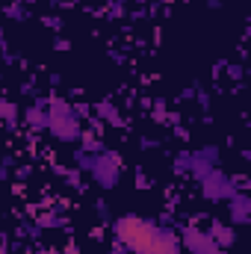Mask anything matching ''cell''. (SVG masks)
Wrapping results in <instances>:
<instances>
[{
    "instance_id": "cell-2",
    "label": "cell",
    "mask_w": 251,
    "mask_h": 254,
    "mask_svg": "<svg viewBox=\"0 0 251 254\" xmlns=\"http://www.w3.org/2000/svg\"><path fill=\"white\" fill-rule=\"evenodd\" d=\"M151 254H178V249H175L172 237H163V234H157V243H154Z\"/></svg>"
},
{
    "instance_id": "cell-3",
    "label": "cell",
    "mask_w": 251,
    "mask_h": 254,
    "mask_svg": "<svg viewBox=\"0 0 251 254\" xmlns=\"http://www.w3.org/2000/svg\"><path fill=\"white\" fill-rule=\"evenodd\" d=\"M0 254H6V252H0Z\"/></svg>"
},
{
    "instance_id": "cell-1",
    "label": "cell",
    "mask_w": 251,
    "mask_h": 254,
    "mask_svg": "<svg viewBox=\"0 0 251 254\" xmlns=\"http://www.w3.org/2000/svg\"><path fill=\"white\" fill-rule=\"evenodd\" d=\"M119 237H122V243L130 246L136 254H151L154 243H157V228L148 225V222H142V219L127 216V219L119 222Z\"/></svg>"
}]
</instances>
